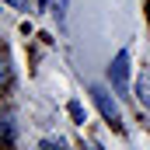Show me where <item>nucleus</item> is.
Masks as SVG:
<instances>
[{
    "mask_svg": "<svg viewBox=\"0 0 150 150\" xmlns=\"http://www.w3.org/2000/svg\"><path fill=\"white\" fill-rule=\"evenodd\" d=\"M91 98H94V105H98V112L105 115V122L108 126H115V129H122V108H119V101H115L112 94L105 91V87H91Z\"/></svg>",
    "mask_w": 150,
    "mask_h": 150,
    "instance_id": "nucleus-1",
    "label": "nucleus"
},
{
    "mask_svg": "<svg viewBox=\"0 0 150 150\" xmlns=\"http://www.w3.org/2000/svg\"><path fill=\"white\" fill-rule=\"evenodd\" d=\"M108 80H112V87L119 94L129 91V49H119V52H115L112 67H108Z\"/></svg>",
    "mask_w": 150,
    "mask_h": 150,
    "instance_id": "nucleus-2",
    "label": "nucleus"
},
{
    "mask_svg": "<svg viewBox=\"0 0 150 150\" xmlns=\"http://www.w3.org/2000/svg\"><path fill=\"white\" fill-rule=\"evenodd\" d=\"M136 101L150 108V74H140V80H136Z\"/></svg>",
    "mask_w": 150,
    "mask_h": 150,
    "instance_id": "nucleus-3",
    "label": "nucleus"
},
{
    "mask_svg": "<svg viewBox=\"0 0 150 150\" xmlns=\"http://www.w3.org/2000/svg\"><path fill=\"white\" fill-rule=\"evenodd\" d=\"M67 112H70V119H74L77 126H84V119H87V112H84V105H80V101H70V105H67Z\"/></svg>",
    "mask_w": 150,
    "mask_h": 150,
    "instance_id": "nucleus-4",
    "label": "nucleus"
},
{
    "mask_svg": "<svg viewBox=\"0 0 150 150\" xmlns=\"http://www.w3.org/2000/svg\"><path fill=\"white\" fill-rule=\"evenodd\" d=\"M52 14H56V21L63 25V21H67V0H52Z\"/></svg>",
    "mask_w": 150,
    "mask_h": 150,
    "instance_id": "nucleus-5",
    "label": "nucleus"
},
{
    "mask_svg": "<svg viewBox=\"0 0 150 150\" xmlns=\"http://www.w3.org/2000/svg\"><path fill=\"white\" fill-rule=\"evenodd\" d=\"M4 140H14V119H11V112L4 115Z\"/></svg>",
    "mask_w": 150,
    "mask_h": 150,
    "instance_id": "nucleus-6",
    "label": "nucleus"
},
{
    "mask_svg": "<svg viewBox=\"0 0 150 150\" xmlns=\"http://www.w3.org/2000/svg\"><path fill=\"white\" fill-rule=\"evenodd\" d=\"M7 4H11L14 11H32V4H28V0H7Z\"/></svg>",
    "mask_w": 150,
    "mask_h": 150,
    "instance_id": "nucleus-7",
    "label": "nucleus"
},
{
    "mask_svg": "<svg viewBox=\"0 0 150 150\" xmlns=\"http://www.w3.org/2000/svg\"><path fill=\"white\" fill-rule=\"evenodd\" d=\"M147 11H150V0H147Z\"/></svg>",
    "mask_w": 150,
    "mask_h": 150,
    "instance_id": "nucleus-8",
    "label": "nucleus"
}]
</instances>
